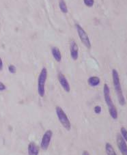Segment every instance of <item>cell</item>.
<instances>
[{"mask_svg":"<svg viewBox=\"0 0 127 155\" xmlns=\"http://www.w3.org/2000/svg\"><path fill=\"white\" fill-rule=\"evenodd\" d=\"M82 155H90V154L88 151H83V153H82Z\"/></svg>","mask_w":127,"mask_h":155,"instance_id":"21","label":"cell"},{"mask_svg":"<svg viewBox=\"0 0 127 155\" xmlns=\"http://www.w3.org/2000/svg\"><path fill=\"white\" fill-rule=\"evenodd\" d=\"M116 142L119 150L122 155H127V144L126 142L123 139L120 134H118L116 136Z\"/></svg>","mask_w":127,"mask_h":155,"instance_id":"7","label":"cell"},{"mask_svg":"<svg viewBox=\"0 0 127 155\" xmlns=\"http://www.w3.org/2000/svg\"><path fill=\"white\" fill-rule=\"evenodd\" d=\"M75 27H76L77 34H78L79 38L81 40V42L85 45V46H86V48L90 49L91 48V42H90V38L87 34V33L86 32V31L82 28V27L79 24H76Z\"/></svg>","mask_w":127,"mask_h":155,"instance_id":"5","label":"cell"},{"mask_svg":"<svg viewBox=\"0 0 127 155\" xmlns=\"http://www.w3.org/2000/svg\"><path fill=\"white\" fill-rule=\"evenodd\" d=\"M58 78V81H59V84L61 85L64 90H65V92H70V84L68 83V80L66 78V76H64V74H63L61 72H59L57 76Z\"/></svg>","mask_w":127,"mask_h":155,"instance_id":"9","label":"cell"},{"mask_svg":"<svg viewBox=\"0 0 127 155\" xmlns=\"http://www.w3.org/2000/svg\"><path fill=\"white\" fill-rule=\"evenodd\" d=\"M70 52L71 58L75 61L77 60L79 57V48L74 40H71L70 42Z\"/></svg>","mask_w":127,"mask_h":155,"instance_id":"8","label":"cell"},{"mask_svg":"<svg viewBox=\"0 0 127 155\" xmlns=\"http://www.w3.org/2000/svg\"><path fill=\"white\" fill-rule=\"evenodd\" d=\"M88 83L89 85L92 87H96L100 84L101 83V79L99 77L97 76H93L90 77L88 80Z\"/></svg>","mask_w":127,"mask_h":155,"instance_id":"12","label":"cell"},{"mask_svg":"<svg viewBox=\"0 0 127 155\" xmlns=\"http://www.w3.org/2000/svg\"><path fill=\"white\" fill-rule=\"evenodd\" d=\"M8 70L9 72L12 73V74H14L17 72V68H16L15 66L14 65H10L8 66Z\"/></svg>","mask_w":127,"mask_h":155,"instance_id":"17","label":"cell"},{"mask_svg":"<svg viewBox=\"0 0 127 155\" xmlns=\"http://www.w3.org/2000/svg\"><path fill=\"white\" fill-rule=\"evenodd\" d=\"M59 7L60 10L64 14L68 12V8L66 6V4L64 0H59Z\"/></svg>","mask_w":127,"mask_h":155,"instance_id":"14","label":"cell"},{"mask_svg":"<svg viewBox=\"0 0 127 155\" xmlns=\"http://www.w3.org/2000/svg\"><path fill=\"white\" fill-rule=\"evenodd\" d=\"M6 89V85H5L4 84L2 83V82H1V81H0V91H4Z\"/></svg>","mask_w":127,"mask_h":155,"instance_id":"19","label":"cell"},{"mask_svg":"<svg viewBox=\"0 0 127 155\" xmlns=\"http://www.w3.org/2000/svg\"><path fill=\"white\" fill-rule=\"evenodd\" d=\"M51 53H52L53 57H54L55 61L57 62H60L61 61V54L60 51L56 46H53L51 48Z\"/></svg>","mask_w":127,"mask_h":155,"instance_id":"11","label":"cell"},{"mask_svg":"<svg viewBox=\"0 0 127 155\" xmlns=\"http://www.w3.org/2000/svg\"><path fill=\"white\" fill-rule=\"evenodd\" d=\"M53 137V131L51 130H47L42 136L41 142H40V148L43 150H46L50 145L51 140Z\"/></svg>","mask_w":127,"mask_h":155,"instance_id":"6","label":"cell"},{"mask_svg":"<svg viewBox=\"0 0 127 155\" xmlns=\"http://www.w3.org/2000/svg\"><path fill=\"white\" fill-rule=\"evenodd\" d=\"M112 78H113V83H114V86L115 91L116 92L118 101L120 105L122 106H124L126 104V101H125L124 96L123 95L122 90L121 87L120 81V76L118 71L116 69L112 70Z\"/></svg>","mask_w":127,"mask_h":155,"instance_id":"2","label":"cell"},{"mask_svg":"<svg viewBox=\"0 0 127 155\" xmlns=\"http://www.w3.org/2000/svg\"><path fill=\"white\" fill-rule=\"evenodd\" d=\"M105 151L107 155H117L114 147L109 143H106L105 144Z\"/></svg>","mask_w":127,"mask_h":155,"instance_id":"13","label":"cell"},{"mask_svg":"<svg viewBox=\"0 0 127 155\" xmlns=\"http://www.w3.org/2000/svg\"><path fill=\"white\" fill-rule=\"evenodd\" d=\"M47 69L43 67L38 78V92L40 97H44L45 94V83L47 79Z\"/></svg>","mask_w":127,"mask_h":155,"instance_id":"3","label":"cell"},{"mask_svg":"<svg viewBox=\"0 0 127 155\" xmlns=\"http://www.w3.org/2000/svg\"><path fill=\"white\" fill-rule=\"evenodd\" d=\"M83 2L86 6L92 7L94 6V0H83Z\"/></svg>","mask_w":127,"mask_h":155,"instance_id":"16","label":"cell"},{"mask_svg":"<svg viewBox=\"0 0 127 155\" xmlns=\"http://www.w3.org/2000/svg\"><path fill=\"white\" fill-rule=\"evenodd\" d=\"M94 112L96 113L97 114H101V106H99V105H97L96 107H94Z\"/></svg>","mask_w":127,"mask_h":155,"instance_id":"18","label":"cell"},{"mask_svg":"<svg viewBox=\"0 0 127 155\" xmlns=\"http://www.w3.org/2000/svg\"><path fill=\"white\" fill-rule=\"evenodd\" d=\"M55 112H56L57 118L59 120V122L61 123V125L67 131H70L71 129V123L64 111L59 106H57L55 107Z\"/></svg>","mask_w":127,"mask_h":155,"instance_id":"4","label":"cell"},{"mask_svg":"<svg viewBox=\"0 0 127 155\" xmlns=\"http://www.w3.org/2000/svg\"><path fill=\"white\" fill-rule=\"evenodd\" d=\"M27 150H28L29 155H38L39 148L36 143L31 142L29 144Z\"/></svg>","mask_w":127,"mask_h":155,"instance_id":"10","label":"cell"},{"mask_svg":"<svg viewBox=\"0 0 127 155\" xmlns=\"http://www.w3.org/2000/svg\"><path fill=\"white\" fill-rule=\"evenodd\" d=\"M2 69H3V61L2 58L0 57V71L2 70Z\"/></svg>","mask_w":127,"mask_h":155,"instance_id":"20","label":"cell"},{"mask_svg":"<svg viewBox=\"0 0 127 155\" xmlns=\"http://www.w3.org/2000/svg\"><path fill=\"white\" fill-rule=\"evenodd\" d=\"M121 135L123 137V139L125 140V142H127V130L125 129L124 127H122L120 129Z\"/></svg>","mask_w":127,"mask_h":155,"instance_id":"15","label":"cell"},{"mask_svg":"<svg viewBox=\"0 0 127 155\" xmlns=\"http://www.w3.org/2000/svg\"><path fill=\"white\" fill-rule=\"evenodd\" d=\"M103 94H104V98L106 104L107 105L109 112L110 116L112 117L114 120H116L118 118V111L116 109V106L114 105L112 99L110 96V89L107 83L104 84L103 87Z\"/></svg>","mask_w":127,"mask_h":155,"instance_id":"1","label":"cell"}]
</instances>
